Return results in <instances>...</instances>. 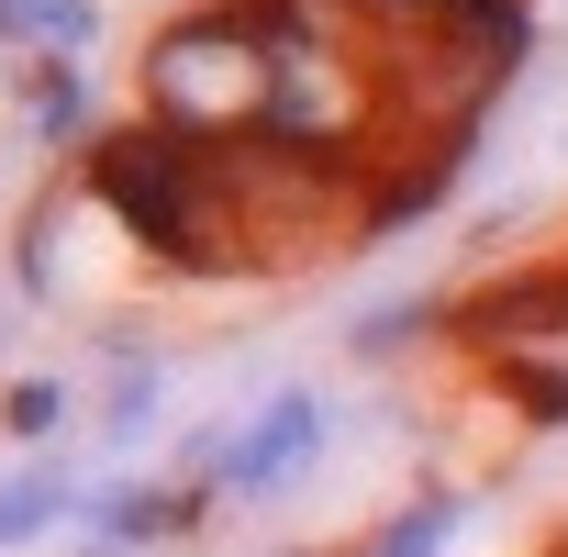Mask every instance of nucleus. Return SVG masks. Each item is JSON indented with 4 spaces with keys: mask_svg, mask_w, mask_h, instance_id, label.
I'll return each mask as SVG.
<instances>
[{
    "mask_svg": "<svg viewBox=\"0 0 568 557\" xmlns=\"http://www.w3.org/2000/svg\"><path fill=\"white\" fill-rule=\"evenodd\" d=\"M234 156V145H223ZM223 156L212 145H179L168 123H123V134H101V156H90V201L123 223V234H145L156 256H179V267H212V256H234V179H223Z\"/></svg>",
    "mask_w": 568,
    "mask_h": 557,
    "instance_id": "nucleus-1",
    "label": "nucleus"
},
{
    "mask_svg": "<svg viewBox=\"0 0 568 557\" xmlns=\"http://www.w3.org/2000/svg\"><path fill=\"white\" fill-rule=\"evenodd\" d=\"M145 123H168L179 145H256L267 123V34L256 12H190L145 45Z\"/></svg>",
    "mask_w": 568,
    "mask_h": 557,
    "instance_id": "nucleus-2",
    "label": "nucleus"
},
{
    "mask_svg": "<svg viewBox=\"0 0 568 557\" xmlns=\"http://www.w3.org/2000/svg\"><path fill=\"white\" fill-rule=\"evenodd\" d=\"M302 457H313V402H278V413L234 446V468H223V479H234V490H278Z\"/></svg>",
    "mask_w": 568,
    "mask_h": 557,
    "instance_id": "nucleus-3",
    "label": "nucleus"
},
{
    "mask_svg": "<svg viewBox=\"0 0 568 557\" xmlns=\"http://www.w3.org/2000/svg\"><path fill=\"white\" fill-rule=\"evenodd\" d=\"M12 12V45L34 57H90L101 45V0H0Z\"/></svg>",
    "mask_w": 568,
    "mask_h": 557,
    "instance_id": "nucleus-4",
    "label": "nucleus"
},
{
    "mask_svg": "<svg viewBox=\"0 0 568 557\" xmlns=\"http://www.w3.org/2000/svg\"><path fill=\"white\" fill-rule=\"evenodd\" d=\"M23 90H34V134H45V145H79V134H90V79H79V57H34Z\"/></svg>",
    "mask_w": 568,
    "mask_h": 557,
    "instance_id": "nucleus-5",
    "label": "nucleus"
},
{
    "mask_svg": "<svg viewBox=\"0 0 568 557\" xmlns=\"http://www.w3.org/2000/svg\"><path fill=\"white\" fill-rule=\"evenodd\" d=\"M57 513H79V490H68L57 468H23V479H0V546H23V535H45Z\"/></svg>",
    "mask_w": 568,
    "mask_h": 557,
    "instance_id": "nucleus-6",
    "label": "nucleus"
},
{
    "mask_svg": "<svg viewBox=\"0 0 568 557\" xmlns=\"http://www.w3.org/2000/svg\"><path fill=\"white\" fill-rule=\"evenodd\" d=\"M57 413H68V391H57V379H23V391H12V424H23V435H45Z\"/></svg>",
    "mask_w": 568,
    "mask_h": 557,
    "instance_id": "nucleus-7",
    "label": "nucleus"
}]
</instances>
